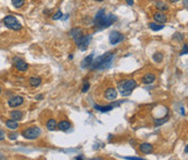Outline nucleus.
Masks as SVG:
<instances>
[{
	"label": "nucleus",
	"instance_id": "19",
	"mask_svg": "<svg viewBox=\"0 0 188 160\" xmlns=\"http://www.w3.org/2000/svg\"><path fill=\"white\" fill-rule=\"evenodd\" d=\"M94 108L96 110L101 111V112H108V111H111L113 109V106H98V105H95Z\"/></svg>",
	"mask_w": 188,
	"mask_h": 160
},
{
	"label": "nucleus",
	"instance_id": "31",
	"mask_svg": "<svg viewBox=\"0 0 188 160\" xmlns=\"http://www.w3.org/2000/svg\"><path fill=\"white\" fill-rule=\"evenodd\" d=\"M125 159H130V160H143L140 157H125Z\"/></svg>",
	"mask_w": 188,
	"mask_h": 160
},
{
	"label": "nucleus",
	"instance_id": "17",
	"mask_svg": "<svg viewBox=\"0 0 188 160\" xmlns=\"http://www.w3.org/2000/svg\"><path fill=\"white\" fill-rule=\"evenodd\" d=\"M29 83L32 87H37L41 84V78H38V76H32V78H29Z\"/></svg>",
	"mask_w": 188,
	"mask_h": 160
},
{
	"label": "nucleus",
	"instance_id": "29",
	"mask_svg": "<svg viewBox=\"0 0 188 160\" xmlns=\"http://www.w3.org/2000/svg\"><path fill=\"white\" fill-rule=\"evenodd\" d=\"M188 50V46H187V44H185L184 45V47H183V50H182V52H180V56H183V54H187V51Z\"/></svg>",
	"mask_w": 188,
	"mask_h": 160
},
{
	"label": "nucleus",
	"instance_id": "27",
	"mask_svg": "<svg viewBox=\"0 0 188 160\" xmlns=\"http://www.w3.org/2000/svg\"><path fill=\"white\" fill-rule=\"evenodd\" d=\"M103 14H106V11H104V10H100V11H98V12H97V14H96V15H95V19H94V21H96V20H98V19H100V17H102Z\"/></svg>",
	"mask_w": 188,
	"mask_h": 160
},
{
	"label": "nucleus",
	"instance_id": "36",
	"mask_svg": "<svg viewBox=\"0 0 188 160\" xmlns=\"http://www.w3.org/2000/svg\"><path fill=\"white\" fill-rule=\"evenodd\" d=\"M97 1H99V2H102L103 0H97Z\"/></svg>",
	"mask_w": 188,
	"mask_h": 160
},
{
	"label": "nucleus",
	"instance_id": "9",
	"mask_svg": "<svg viewBox=\"0 0 188 160\" xmlns=\"http://www.w3.org/2000/svg\"><path fill=\"white\" fill-rule=\"evenodd\" d=\"M23 103H24L23 97H21V96H15V97H13V98H11L9 100L8 105H9V107H11V108H15V107L21 106Z\"/></svg>",
	"mask_w": 188,
	"mask_h": 160
},
{
	"label": "nucleus",
	"instance_id": "8",
	"mask_svg": "<svg viewBox=\"0 0 188 160\" xmlns=\"http://www.w3.org/2000/svg\"><path fill=\"white\" fill-rule=\"evenodd\" d=\"M13 64H14V66H15L19 71H21V72H24V71H26L29 69L27 63H26L24 60H22L21 58H17V57L14 58V59H13Z\"/></svg>",
	"mask_w": 188,
	"mask_h": 160
},
{
	"label": "nucleus",
	"instance_id": "34",
	"mask_svg": "<svg viewBox=\"0 0 188 160\" xmlns=\"http://www.w3.org/2000/svg\"><path fill=\"white\" fill-rule=\"evenodd\" d=\"M177 1H180V0H170V2H173V3H174V2H177Z\"/></svg>",
	"mask_w": 188,
	"mask_h": 160
},
{
	"label": "nucleus",
	"instance_id": "13",
	"mask_svg": "<svg viewBox=\"0 0 188 160\" xmlns=\"http://www.w3.org/2000/svg\"><path fill=\"white\" fill-rule=\"evenodd\" d=\"M141 81H143V83H145V84H151V83H153L155 81V75L153 73L145 74L143 76V78H141Z\"/></svg>",
	"mask_w": 188,
	"mask_h": 160
},
{
	"label": "nucleus",
	"instance_id": "12",
	"mask_svg": "<svg viewBox=\"0 0 188 160\" xmlns=\"http://www.w3.org/2000/svg\"><path fill=\"white\" fill-rule=\"evenodd\" d=\"M153 19H155V21L157 22V23H161V24H163V23H165V22L168 21L166 15L162 12L155 13V14H153Z\"/></svg>",
	"mask_w": 188,
	"mask_h": 160
},
{
	"label": "nucleus",
	"instance_id": "25",
	"mask_svg": "<svg viewBox=\"0 0 188 160\" xmlns=\"http://www.w3.org/2000/svg\"><path fill=\"white\" fill-rule=\"evenodd\" d=\"M168 120H169L168 117H164V118H161V119H155V125H161V124L165 123Z\"/></svg>",
	"mask_w": 188,
	"mask_h": 160
},
{
	"label": "nucleus",
	"instance_id": "26",
	"mask_svg": "<svg viewBox=\"0 0 188 160\" xmlns=\"http://www.w3.org/2000/svg\"><path fill=\"white\" fill-rule=\"evenodd\" d=\"M62 17H63V14H62L61 11H57V12H56V13H54V14H53L52 20L57 21V20H59V19H61Z\"/></svg>",
	"mask_w": 188,
	"mask_h": 160
},
{
	"label": "nucleus",
	"instance_id": "32",
	"mask_svg": "<svg viewBox=\"0 0 188 160\" xmlns=\"http://www.w3.org/2000/svg\"><path fill=\"white\" fill-rule=\"evenodd\" d=\"M4 138V132L0 130V140H2Z\"/></svg>",
	"mask_w": 188,
	"mask_h": 160
},
{
	"label": "nucleus",
	"instance_id": "20",
	"mask_svg": "<svg viewBox=\"0 0 188 160\" xmlns=\"http://www.w3.org/2000/svg\"><path fill=\"white\" fill-rule=\"evenodd\" d=\"M47 129L49 131H54L57 129V122L54 119H49L47 121Z\"/></svg>",
	"mask_w": 188,
	"mask_h": 160
},
{
	"label": "nucleus",
	"instance_id": "3",
	"mask_svg": "<svg viewBox=\"0 0 188 160\" xmlns=\"http://www.w3.org/2000/svg\"><path fill=\"white\" fill-rule=\"evenodd\" d=\"M115 21H116V17H115V15H113L112 13L108 14V15L103 14L100 19L94 21V22H95V29H107V27L111 26V25H112V23H113V22H115Z\"/></svg>",
	"mask_w": 188,
	"mask_h": 160
},
{
	"label": "nucleus",
	"instance_id": "5",
	"mask_svg": "<svg viewBox=\"0 0 188 160\" xmlns=\"http://www.w3.org/2000/svg\"><path fill=\"white\" fill-rule=\"evenodd\" d=\"M40 133L41 131L39 127H29L22 132V136L26 140H36L37 137H39Z\"/></svg>",
	"mask_w": 188,
	"mask_h": 160
},
{
	"label": "nucleus",
	"instance_id": "28",
	"mask_svg": "<svg viewBox=\"0 0 188 160\" xmlns=\"http://www.w3.org/2000/svg\"><path fill=\"white\" fill-rule=\"evenodd\" d=\"M88 89H89V83L85 82V83H84V85H83L82 92H83V93H86V92H87Z\"/></svg>",
	"mask_w": 188,
	"mask_h": 160
},
{
	"label": "nucleus",
	"instance_id": "33",
	"mask_svg": "<svg viewBox=\"0 0 188 160\" xmlns=\"http://www.w3.org/2000/svg\"><path fill=\"white\" fill-rule=\"evenodd\" d=\"M126 3L128 6H133L134 4V0H126Z\"/></svg>",
	"mask_w": 188,
	"mask_h": 160
},
{
	"label": "nucleus",
	"instance_id": "23",
	"mask_svg": "<svg viewBox=\"0 0 188 160\" xmlns=\"http://www.w3.org/2000/svg\"><path fill=\"white\" fill-rule=\"evenodd\" d=\"M152 59L155 60V62H161L163 60V53L161 52H155L153 56H152Z\"/></svg>",
	"mask_w": 188,
	"mask_h": 160
},
{
	"label": "nucleus",
	"instance_id": "10",
	"mask_svg": "<svg viewBox=\"0 0 188 160\" xmlns=\"http://www.w3.org/2000/svg\"><path fill=\"white\" fill-rule=\"evenodd\" d=\"M116 96H118V92L115 88H112V87L108 88L104 93V97H106L107 100H114L116 98Z\"/></svg>",
	"mask_w": 188,
	"mask_h": 160
},
{
	"label": "nucleus",
	"instance_id": "7",
	"mask_svg": "<svg viewBox=\"0 0 188 160\" xmlns=\"http://www.w3.org/2000/svg\"><path fill=\"white\" fill-rule=\"evenodd\" d=\"M90 41H91V36H84V35H83V36L81 37V39L76 43V45L78 46V48L81 50L85 51V50L88 48V46H89Z\"/></svg>",
	"mask_w": 188,
	"mask_h": 160
},
{
	"label": "nucleus",
	"instance_id": "16",
	"mask_svg": "<svg viewBox=\"0 0 188 160\" xmlns=\"http://www.w3.org/2000/svg\"><path fill=\"white\" fill-rule=\"evenodd\" d=\"M57 127L60 131H68L71 127V123H70L69 121H66V120H63L59 124H57Z\"/></svg>",
	"mask_w": 188,
	"mask_h": 160
},
{
	"label": "nucleus",
	"instance_id": "14",
	"mask_svg": "<svg viewBox=\"0 0 188 160\" xmlns=\"http://www.w3.org/2000/svg\"><path fill=\"white\" fill-rule=\"evenodd\" d=\"M93 59H94V53H91V54H89L88 57H86L82 61V64H81L83 69H87L88 66H90L91 62H93Z\"/></svg>",
	"mask_w": 188,
	"mask_h": 160
},
{
	"label": "nucleus",
	"instance_id": "11",
	"mask_svg": "<svg viewBox=\"0 0 188 160\" xmlns=\"http://www.w3.org/2000/svg\"><path fill=\"white\" fill-rule=\"evenodd\" d=\"M139 150L143 154H151L153 152V147L151 144L149 143H143L139 145Z\"/></svg>",
	"mask_w": 188,
	"mask_h": 160
},
{
	"label": "nucleus",
	"instance_id": "15",
	"mask_svg": "<svg viewBox=\"0 0 188 160\" xmlns=\"http://www.w3.org/2000/svg\"><path fill=\"white\" fill-rule=\"evenodd\" d=\"M10 117H11V119L14 120V121H20V120H22V118H23V112H22V111H19V110H13V111H11Z\"/></svg>",
	"mask_w": 188,
	"mask_h": 160
},
{
	"label": "nucleus",
	"instance_id": "35",
	"mask_svg": "<svg viewBox=\"0 0 188 160\" xmlns=\"http://www.w3.org/2000/svg\"><path fill=\"white\" fill-rule=\"evenodd\" d=\"M185 8H187V0H185Z\"/></svg>",
	"mask_w": 188,
	"mask_h": 160
},
{
	"label": "nucleus",
	"instance_id": "4",
	"mask_svg": "<svg viewBox=\"0 0 188 160\" xmlns=\"http://www.w3.org/2000/svg\"><path fill=\"white\" fill-rule=\"evenodd\" d=\"M3 23L8 29H13V31H19V29H22L21 23L13 15H7V17H4Z\"/></svg>",
	"mask_w": 188,
	"mask_h": 160
},
{
	"label": "nucleus",
	"instance_id": "2",
	"mask_svg": "<svg viewBox=\"0 0 188 160\" xmlns=\"http://www.w3.org/2000/svg\"><path fill=\"white\" fill-rule=\"evenodd\" d=\"M136 86H137V83L135 80H126V81L119 83L118 88L123 97H127L132 94V92L135 89Z\"/></svg>",
	"mask_w": 188,
	"mask_h": 160
},
{
	"label": "nucleus",
	"instance_id": "37",
	"mask_svg": "<svg viewBox=\"0 0 188 160\" xmlns=\"http://www.w3.org/2000/svg\"><path fill=\"white\" fill-rule=\"evenodd\" d=\"M0 94H1V86H0Z\"/></svg>",
	"mask_w": 188,
	"mask_h": 160
},
{
	"label": "nucleus",
	"instance_id": "18",
	"mask_svg": "<svg viewBox=\"0 0 188 160\" xmlns=\"http://www.w3.org/2000/svg\"><path fill=\"white\" fill-rule=\"evenodd\" d=\"M149 27L152 29V31H160V29H162L164 27L163 24H161V23H157V22H151V23H149Z\"/></svg>",
	"mask_w": 188,
	"mask_h": 160
},
{
	"label": "nucleus",
	"instance_id": "30",
	"mask_svg": "<svg viewBox=\"0 0 188 160\" xmlns=\"http://www.w3.org/2000/svg\"><path fill=\"white\" fill-rule=\"evenodd\" d=\"M17 134H15V133H10V134H9V138H10V140H17Z\"/></svg>",
	"mask_w": 188,
	"mask_h": 160
},
{
	"label": "nucleus",
	"instance_id": "22",
	"mask_svg": "<svg viewBox=\"0 0 188 160\" xmlns=\"http://www.w3.org/2000/svg\"><path fill=\"white\" fill-rule=\"evenodd\" d=\"M155 6H157V8L159 9L160 11H168L169 10V6L166 3L162 2V1H158V2L155 3Z\"/></svg>",
	"mask_w": 188,
	"mask_h": 160
},
{
	"label": "nucleus",
	"instance_id": "38",
	"mask_svg": "<svg viewBox=\"0 0 188 160\" xmlns=\"http://www.w3.org/2000/svg\"><path fill=\"white\" fill-rule=\"evenodd\" d=\"M96 1H97V0H96Z\"/></svg>",
	"mask_w": 188,
	"mask_h": 160
},
{
	"label": "nucleus",
	"instance_id": "1",
	"mask_svg": "<svg viewBox=\"0 0 188 160\" xmlns=\"http://www.w3.org/2000/svg\"><path fill=\"white\" fill-rule=\"evenodd\" d=\"M115 56V52H107L102 56L98 57L97 59L93 60L90 64V70H103L111 66V63L113 61Z\"/></svg>",
	"mask_w": 188,
	"mask_h": 160
},
{
	"label": "nucleus",
	"instance_id": "24",
	"mask_svg": "<svg viewBox=\"0 0 188 160\" xmlns=\"http://www.w3.org/2000/svg\"><path fill=\"white\" fill-rule=\"evenodd\" d=\"M11 2L15 8H21L22 6H24L25 0H11Z\"/></svg>",
	"mask_w": 188,
	"mask_h": 160
},
{
	"label": "nucleus",
	"instance_id": "6",
	"mask_svg": "<svg viewBox=\"0 0 188 160\" xmlns=\"http://www.w3.org/2000/svg\"><path fill=\"white\" fill-rule=\"evenodd\" d=\"M124 41V35L121 34L120 32H111L110 35H109V41H110L112 45H116V44H119L121 41Z\"/></svg>",
	"mask_w": 188,
	"mask_h": 160
},
{
	"label": "nucleus",
	"instance_id": "21",
	"mask_svg": "<svg viewBox=\"0 0 188 160\" xmlns=\"http://www.w3.org/2000/svg\"><path fill=\"white\" fill-rule=\"evenodd\" d=\"M6 125H7V127H9L10 130H15V129H17V126H19V123H17V121H14V120H8V121L6 122Z\"/></svg>",
	"mask_w": 188,
	"mask_h": 160
}]
</instances>
